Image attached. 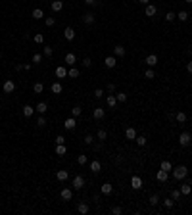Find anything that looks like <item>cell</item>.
Returning a JSON list of instances; mask_svg holds the SVG:
<instances>
[{"label": "cell", "instance_id": "obj_1", "mask_svg": "<svg viewBox=\"0 0 192 215\" xmlns=\"http://www.w3.org/2000/svg\"><path fill=\"white\" fill-rule=\"evenodd\" d=\"M173 179H177V181H183L186 175H188V169L185 167V165H179V167H173Z\"/></svg>", "mask_w": 192, "mask_h": 215}, {"label": "cell", "instance_id": "obj_2", "mask_svg": "<svg viewBox=\"0 0 192 215\" xmlns=\"http://www.w3.org/2000/svg\"><path fill=\"white\" fill-rule=\"evenodd\" d=\"M190 142H192V135L190 133H183V135L179 136V144L181 146H188Z\"/></svg>", "mask_w": 192, "mask_h": 215}, {"label": "cell", "instance_id": "obj_3", "mask_svg": "<svg viewBox=\"0 0 192 215\" xmlns=\"http://www.w3.org/2000/svg\"><path fill=\"white\" fill-rule=\"evenodd\" d=\"M92 117H94V119L96 121H100V119H104V117H106V109L104 108H94V112H92Z\"/></svg>", "mask_w": 192, "mask_h": 215}, {"label": "cell", "instance_id": "obj_4", "mask_svg": "<svg viewBox=\"0 0 192 215\" xmlns=\"http://www.w3.org/2000/svg\"><path fill=\"white\" fill-rule=\"evenodd\" d=\"M83 186H85V179L81 175H77L75 179H73V188H75V190H81Z\"/></svg>", "mask_w": 192, "mask_h": 215}, {"label": "cell", "instance_id": "obj_5", "mask_svg": "<svg viewBox=\"0 0 192 215\" xmlns=\"http://www.w3.org/2000/svg\"><path fill=\"white\" fill-rule=\"evenodd\" d=\"M131 186H133L134 190H140V188H142V179H140L138 175H134L133 179H131Z\"/></svg>", "mask_w": 192, "mask_h": 215}, {"label": "cell", "instance_id": "obj_6", "mask_svg": "<svg viewBox=\"0 0 192 215\" xmlns=\"http://www.w3.org/2000/svg\"><path fill=\"white\" fill-rule=\"evenodd\" d=\"M156 179L160 181V182H165L167 179H169V173H167V171H163V169H158V173H156Z\"/></svg>", "mask_w": 192, "mask_h": 215}, {"label": "cell", "instance_id": "obj_7", "mask_svg": "<svg viewBox=\"0 0 192 215\" xmlns=\"http://www.w3.org/2000/svg\"><path fill=\"white\" fill-rule=\"evenodd\" d=\"M64 125H65V129H67V131H73V129L77 127V121H75V117H67Z\"/></svg>", "mask_w": 192, "mask_h": 215}, {"label": "cell", "instance_id": "obj_8", "mask_svg": "<svg viewBox=\"0 0 192 215\" xmlns=\"http://www.w3.org/2000/svg\"><path fill=\"white\" fill-rule=\"evenodd\" d=\"M56 77H58V79H65V77H67V69H65V66H58V67H56Z\"/></svg>", "mask_w": 192, "mask_h": 215}, {"label": "cell", "instance_id": "obj_9", "mask_svg": "<svg viewBox=\"0 0 192 215\" xmlns=\"http://www.w3.org/2000/svg\"><path fill=\"white\" fill-rule=\"evenodd\" d=\"M104 66H106V67H110V69H113V67L117 66V60L113 58V56H108V58L104 60Z\"/></svg>", "mask_w": 192, "mask_h": 215}, {"label": "cell", "instance_id": "obj_10", "mask_svg": "<svg viewBox=\"0 0 192 215\" xmlns=\"http://www.w3.org/2000/svg\"><path fill=\"white\" fill-rule=\"evenodd\" d=\"M146 66H148V67H156L158 66V56L156 54H150L148 58H146Z\"/></svg>", "mask_w": 192, "mask_h": 215}, {"label": "cell", "instance_id": "obj_11", "mask_svg": "<svg viewBox=\"0 0 192 215\" xmlns=\"http://www.w3.org/2000/svg\"><path fill=\"white\" fill-rule=\"evenodd\" d=\"M64 36H65V40H73L75 39V29H73V27H65Z\"/></svg>", "mask_w": 192, "mask_h": 215}, {"label": "cell", "instance_id": "obj_12", "mask_svg": "<svg viewBox=\"0 0 192 215\" xmlns=\"http://www.w3.org/2000/svg\"><path fill=\"white\" fill-rule=\"evenodd\" d=\"M60 196H62L64 200L67 202V200H71V198H73V190H71V188H62V192H60Z\"/></svg>", "mask_w": 192, "mask_h": 215}, {"label": "cell", "instance_id": "obj_13", "mask_svg": "<svg viewBox=\"0 0 192 215\" xmlns=\"http://www.w3.org/2000/svg\"><path fill=\"white\" fill-rule=\"evenodd\" d=\"M156 12H158V8L154 6V4H146V10H144V14L148 15V17H152V15H156Z\"/></svg>", "mask_w": 192, "mask_h": 215}, {"label": "cell", "instance_id": "obj_14", "mask_svg": "<svg viewBox=\"0 0 192 215\" xmlns=\"http://www.w3.org/2000/svg\"><path fill=\"white\" fill-rule=\"evenodd\" d=\"M14 90H15V83L14 81H6V83H4V92L10 94V92H14Z\"/></svg>", "mask_w": 192, "mask_h": 215}, {"label": "cell", "instance_id": "obj_15", "mask_svg": "<svg viewBox=\"0 0 192 215\" xmlns=\"http://www.w3.org/2000/svg\"><path fill=\"white\" fill-rule=\"evenodd\" d=\"M67 177H69V173H67V169H60V171L58 173H56V179H58V181H67Z\"/></svg>", "mask_w": 192, "mask_h": 215}, {"label": "cell", "instance_id": "obj_16", "mask_svg": "<svg viewBox=\"0 0 192 215\" xmlns=\"http://www.w3.org/2000/svg\"><path fill=\"white\" fill-rule=\"evenodd\" d=\"M75 62H77V58H75V54H73V52L65 54V66H75Z\"/></svg>", "mask_w": 192, "mask_h": 215}, {"label": "cell", "instance_id": "obj_17", "mask_svg": "<svg viewBox=\"0 0 192 215\" xmlns=\"http://www.w3.org/2000/svg\"><path fill=\"white\" fill-rule=\"evenodd\" d=\"M125 136H127V140H134L137 138V131H134L133 127H127L125 129Z\"/></svg>", "mask_w": 192, "mask_h": 215}, {"label": "cell", "instance_id": "obj_18", "mask_svg": "<svg viewBox=\"0 0 192 215\" xmlns=\"http://www.w3.org/2000/svg\"><path fill=\"white\" fill-rule=\"evenodd\" d=\"M46 109H48V106H46V102H39L35 106V112H39L40 115H42V113H46Z\"/></svg>", "mask_w": 192, "mask_h": 215}, {"label": "cell", "instance_id": "obj_19", "mask_svg": "<svg viewBox=\"0 0 192 215\" xmlns=\"http://www.w3.org/2000/svg\"><path fill=\"white\" fill-rule=\"evenodd\" d=\"M83 21L87 23V25H91V23H94V14H92V12H87V14L83 15Z\"/></svg>", "mask_w": 192, "mask_h": 215}, {"label": "cell", "instance_id": "obj_20", "mask_svg": "<svg viewBox=\"0 0 192 215\" xmlns=\"http://www.w3.org/2000/svg\"><path fill=\"white\" fill-rule=\"evenodd\" d=\"M50 8H52V10H54V12H60V10H62V8H64V2H62V0H52Z\"/></svg>", "mask_w": 192, "mask_h": 215}, {"label": "cell", "instance_id": "obj_21", "mask_svg": "<svg viewBox=\"0 0 192 215\" xmlns=\"http://www.w3.org/2000/svg\"><path fill=\"white\" fill-rule=\"evenodd\" d=\"M160 169H163V171H167V173H171L173 171V163H171V161H161V165H160Z\"/></svg>", "mask_w": 192, "mask_h": 215}, {"label": "cell", "instance_id": "obj_22", "mask_svg": "<svg viewBox=\"0 0 192 215\" xmlns=\"http://www.w3.org/2000/svg\"><path fill=\"white\" fill-rule=\"evenodd\" d=\"M100 169H102V165H100V161H98V160L91 161V171L92 173H100Z\"/></svg>", "mask_w": 192, "mask_h": 215}, {"label": "cell", "instance_id": "obj_23", "mask_svg": "<svg viewBox=\"0 0 192 215\" xmlns=\"http://www.w3.org/2000/svg\"><path fill=\"white\" fill-rule=\"evenodd\" d=\"M106 102H108V106H110V108H115L117 104H119V102H117V98H115L113 94H110L108 98H106Z\"/></svg>", "mask_w": 192, "mask_h": 215}, {"label": "cell", "instance_id": "obj_24", "mask_svg": "<svg viewBox=\"0 0 192 215\" xmlns=\"http://www.w3.org/2000/svg\"><path fill=\"white\" fill-rule=\"evenodd\" d=\"M113 54L115 56H125V46H121V44H117V46H113Z\"/></svg>", "mask_w": 192, "mask_h": 215}, {"label": "cell", "instance_id": "obj_25", "mask_svg": "<svg viewBox=\"0 0 192 215\" xmlns=\"http://www.w3.org/2000/svg\"><path fill=\"white\" fill-rule=\"evenodd\" d=\"M56 154H58V156H65V154H67L65 144H56Z\"/></svg>", "mask_w": 192, "mask_h": 215}, {"label": "cell", "instance_id": "obj_26", "mask_svg": "<svg viewBox=\"0 0 192 215\" xmlns=\"http://www.w3.org/2000/svg\"><path fill=\"white\" fill-rule=\"evenodd\" d=\"M112 192H113V186L110 182H104L102 184V194H112Z\"/></svg>", "mask_w": 192, "mask_h": 215}, {"label": "cell", "instance_id": "obj_27", "mask_svg": "<svg viewBox=\"0 0 192 215\" xmlns=\"http://www.w3.org/2000/svg\"><path fill=\"white\" fill-rule=\"evenodd\" d=\"M33 113H35V108L33 106H23V115L25 117H31Z\"/></svg>", "mask_w": 192, "mask_h": 215}, {"label": "cell", "instance_id": "obj_28", "mask_svg": "<svg viewBox=\"0 0 192 215\" xmlns=\"http://www.w3.org/2000/svg\"><path fill=\"white\" fill-rule=\"evenodd\" d=\"M79 69H77V67H71V69L67 71V77H71V79H77V77H79Z\"/></svg>", "mask_w": 192, "mask_h": 215}, {"label": "cell", "instance_id": "obj_29", "mask_svg": "<svg viewBox=\"0 0 192 215\" xmlns=\"http://www.w3.org/2000/svg\"><path fill=\"white\" fill-rule=\"evenodd\" d=\"M33 17H35V19H42L44 17L42 10H40V8H35V10H33Z\"/></svg>", "mask_w": 192, "mask_h": 215}, {"label": "cell", "instance_id": "obj_30", "mask_svg": "<svg viewBox=\"0 0 192 215\" xmlns=\"http://www.w3.org/2000/svg\"><path fill=\"white\" fill-rule=\"evenodd\" d=\"M33 90H35V94H40V92L44 90V85L42 83H35L33 85Z\"/></svg>", "mask_w": 192, "mask_h": 215}, {"label": "cell", "instance_id": "obj_31", "mask_svg": "<svg viewBox=\"0 0 192 215\" xmlns=\"http://www.w3.org/2000/svg\"><path fill=\"white\" fill-rule=\"evenodd\" d=\"M50 90L54 92V94H60V92H62L64 88H62V85H60V83H54V85H52V87H50Z\"/></svg>", "mask_w": 192, "mask_h": 215}, {"label": "cell", "instance_id": "obj_32", "mask_svg": "<svg viewBox=\"0 0 192 215\" xmlns=\"http://www.w3.org/2000/svg\"><path fill=\"white\" fill-rule=\"evenodd\" d=\"M175 119H177V123H185V121H186V113L185 112H179L177 115H175Z\"/></svg>", "mask_w": 192, "mask_h": 215}, {"label": "cell", "instance_id": "obj_33", "mask_svg": "<svg viewBox=\"0 0 192 215\" xmlns=\"http://www.w3.org/2000/svg\"><path fill=\"white\" fill-rule=\"evenodd\" d=\"M77 211H79L81 215L88 213V206H87V204H79V206H77Z\"/></svg>", "mask_w": 192, "mask_h": 215}, {"label": "cell", "instance_id": "obj_34", "mask_svg": "<svg viewBox=\"0 0 192 215\" xmlns=\"http://www.w3.org/2000/svg\"><path fill=\"white\" fill-rule=\"evenodd\" d=\"M144 77H146V79H154V77H156V71L150 67V69H146V71H144Z\"/></svg>", "mask_w": 192, "mask_h": 215}, {"label": "cell", "instance_id": "obj_35", "mask_svg": "<svg viewBox=\"0 0 192 215\" xmlns=\"http://www.w3.org/2000/svg\"><path fill=\"white\" fill-rule=\"evenodd\" d=\"M81 112H83V108H79V106L71 108V115H73V117H79V115H81Z\"/></svg>", "mask_w": 192, "mask_h": 215}, {"label": "cell", "instance_id": "obj_36", "mask_svg": "<svg viewBox=\"0 0 192 215\" xmlns=\"http://www.w3.org/2000/svg\"><path fill=\"white\" fill-rule=\"evenodd\" d=\"M115 98H117V102H127V94L125 92H117Z\"/></svg>", "mask_w": 192, "mask_h": 215}, {"label": "cell", "instance_id": "obj_37", "mask_svg": "<svg viewBox=\"0 0 192 215\" xmlns=\"http://www.w3.org/2000/svg\"><path fill=\"white\" fill-rule=\"evenodd\" d=\"M177 17L181 19V21H186V19H188V12H185V10H183V12H179V14H177Z\"/></svg>", "mask_w": 192, "mask_h": 215}, {"label": "cell", "instance_id": "obj_38", "mask_svg": "<svg viewBox=\"0 0 192 215\" xmlns=\"http://www.w3.org/2000/svg\"><path fill=\"white\" fill-rule=\"evenodd\" d=\"M192 192V186L190 184H183L181 186V194H190Z\"/></svg>", "mask_w": 192, "mask_h": 215}, {"label": "cell", "instance_id": "obj_39", "mask_svg": "<svg viewBox=\"0 0 192 215\" xmlns=\"http://www.w3.org/2000/svg\"><path fill=\"white\" fill-rule=\"evenodd\" d=\"M173 204H175V200H173V198H167V200H163V206H165L167 209H171V208H173Z\"/></svg>", "mask_w": 192, "mask_h": 215}, {"label": "cell", "instance_id": "obj_40", "mask_svg": "<svg viewBox=\"0 0 192 215\" xmlns=\"http://www.w3.org/2000/svg\"><path fill=\"white\" fill-rule=\"evenodd\" d=\"M96 136H98V140H106V136H108V133H106L104 129H100V131L96 133Z\"/></svg>", "mask_w": 192, "mask_h": 215}, {"label": "cell", "instance_id": "obj_41", "mask_svg": "<svg viewBox=\"0 0 192 215\" xmlns=\"http://www.w3.org/2000/svg\"><path fill=\"white\" fill-rule=\"evenodd\" d=\"M87 156H85V154H81V156L79 157H77V163H79V165H85V163H87Z\"/></svg>", "mask_w": 192, "mask_h": 215}, {"label": "cell", "instance_id": "obj_42", "mask_svg": "<svg viewBox=\"0 0 192 215\" xmlns=\"http://www.w3.org/2000/svg\"><path fill=\"white\" fill-rule=\"evenodd\" d=\"M85 144L92 146V144H94V136H92V135H87V136H85Z\"/></svg>", "mask_w": 192, "mask_h": 215}, {"label": "cell", "instance_id": "obj_43", "mask_svg": "<svg viewBox=\"0 0 192 215\" xmlns=\"http://www.w3.org/2000/svg\"><path fill=\"white\" fill-rule=\"evenodd\" d=\"M175 17H177V14H173V12H167L165 14V21H173Z\"/></svg>", "mask_w": 192, "mask_h": 215}, {"label": "cell", "instance_id": "obj_44", "mask_svg": "<svg viewBox=\"0 0 192 215\" xmlns=\"http://www.w3.org/2000/svg\"><path fill=\"white\" fill-rule=\"evenodd\" d=\"M35 42H37V44H42V42H44V36L40 35V33H37V35H35Z\"/></svg>", "mask_w": 192, "mask_h": 215}, {"label": "cell", "instance_id": "obj_45", "mask_svg": "<svg viewBox=\"0 0 192 215\" xmlns=\"http://www.w3.org/2000/svg\"><path fill=\"white\" fill-rule=\"evenodd\" d=\"M134 140H137V144H138V146H144V144H146V136H137Z\"/></svg>", "mask_w": 192, "mask_h": 215}, {"label": "cell", "instance_id": "obj_46", "mask_svg": "<svg viewBox=\"0 0 192 215\" xmlns=\"http://www.w3.org/2000/svg\"><path fill=\"white\" fill-rule=\"evenodd\" d=\"M112 213H113V215H121V213H123V208L115 206V208H112Z\"/></svg>", "mask_w": 192, "mask_h": 215}, {"label": "cell", "instance_id": "obj_47", "mask_svg": "<svg viewBox=\"0 0 192 215\" xmlns=\"http://www.w3.org/2000/svg\"><path fill=\"white\" fill-rule=\"evenodd\" d=\"M44 125H46V119H44V117L40 115L39 119H37V127H44Z\"/></svg>", "mask_w": 192, "mask_h": 215}, {"label": "cell", "instance_id": "obj_48", "mask_svg": "<svg viewBox=\"0 0 192 215\" xmlns=\"http://www.w3.org/2000/svg\"><path fill=\"white\" fill-rule=\"evenodd\" d=\"M158 202H160V198L154 194V196H150V206H158Z\"/></svg>", "mask_w": 192, "mask_h": 215}, {"label": "cell", "instance_id": "obj_49", "mask_svg": "<svg viewBox=\"0 0 192 215\" xmlns=\"http://www.w3.org/2000/svg\"><path fill=\"white\" fill-rule=\"evenodd\" d=\"M44 23H46L48 27H52V25H56V19L54 17H46V19H44Z\"/></svg>", "mask_w": 192, "mask_h": 215}, {"label": "cell", "instance_id": "obj_50", "mask_svg": "<svg viewBox=\"0 0 192 215\" xmlns=\"http://www.w3.org/2000/svg\"><path fill=\"white\" fill-rule=\"evenodd\" d=\"M52 52H54V50H52L50 46H44V48H42V54H44V56H52Z\"/></svg>", "mask_w": 192, "mask_h": 215}, {"label": "cell", "instance_id": "obj_51", "mask_svg": "<svg viewBox=\"0 0 192 215\" xmlns=\"http://www.w3.org/2000/svg\"><path fill=\"white\" fill-rule=\"evenodd\" d=\"M171 198H173V200H179V198H181V190H173V192H171Z\"/></svg>", "mask_w": 192, "mask_h": 215}, {"label": "cell", "instance_id": "obj_52", "mask_svg": "<svg viewBox=\"0 0 192 215\" xmlns=\"http://www.w3.org/2000/svg\"><path fill=\"white\" fill-rule=\"evenodd\" d=\"M91 66H92V60L91 58H85L83 60V67H91Z\"/></svg>", "mask_w": 192, "mask_h": 215}, {"label": "cell", "instance_id": "obj_53", "mask_svg": "<svg viewBox=\"0 0 192 215\" xmlns=\"http://www.w3.org/2000/svg\"><path fill=\"white\" fill-rule=\"evenodd\" d=\"M94 96H96V98H102V96H104V90H102V88H96V90H94Z\"/></svg>", "mask_w": 192, "mask_h": 215}, {"label": "cell", "instance_id": "obj_54", "mask_svg": "<svg viewBox=\"0 0 192 215\" xmlns=\"http://www.w3.org/2000/svg\"><path fill=\"white\" fill-rule=\"evenodd\" d=\"M56 144H65V136H56Z\"/></svg>", "mask_w": 192, "mask_h": 215}, {"label": "cell", "instance_id": "obj_55", "mask_svg": "<svg viewBox=\"0 0 192 215\" xmlns=\"http://www.w3.org/2000/svg\"><path fill=\"white\" fill-rule=\"evenodd\" d=\"M40 60H42V56H40V54H35V56H33V62H35V63H40Z\"/></svg>", "mask_w": 192, "mask_h": 215}, {"label": "cell", "instance_id": "obj_56", "mask_svg": "<svg viewBox=\"0 0 192 215\" xmlns=\"http://www.w3.org/2000/svg\"><path fill=\"white\" fill-rule=\"evenodd\" d=\"M113 90H115V85L110 83V85H108V92H113Z\"/></svg>", "mask_w": 192, "mask_h": 215}, {"label": "cell", "instance_id": "obj_57", "mask_svg": "<svg viewBox=\"0 0 192 215\" xmlns=\"http://www.w3.org/2000/svg\"><path fill=\"white\" fill-rule=\"evenodd\" d=\"M186 71H188V73H192V62H188V63H186Z\"/></svg>", "mask_w": 192, "mask_h": 215}, {"label": "cell", "instance_id": "obj_58", "mask_svg": "<svg viewBox=\"0 0 192 215\" xmlns=\"http://www.w3.org/2000/svg\"><path fill=\"white\" fill-rule=\"evenodd\" d=\"M85 4H88V6H92V4H96V0H85Z\"/></svg>", "mask_w": 192, "mask_h": 215}, {"label": "cell", "instance_id": "obj_59", "mask_svg": "<svg viewBox=\"0 0 192 215\" xmlns=\"http://www.w3.org/2000/svg\"><path fill=\"white\" fill-rule=\"evenodd\" d=\"M140 4H150V0H138Z\"/></svg>", "mask_w": 192, "mask_h": 215}, {"label": "cell", "instance_id": "obj_60", "mask_svg": "<svg viewBox=\"0 0 192 215\" xmlns=\"http://www.w3.org/2000/svg\"><path fill=\"white\" fill-rule=\"evenodd\" d=\"M185 2H188V4H192V0H185Z\"/></svg>", "mask_w": 192, "mask_h": 215}, {"label": "cell", "instance_id": "obj_61", "mask_svg": "<svg viewBox=\"0 0 192 215\" xmlns=\"http://www.w3.org/2000/svg\"><path fill=\"white\" fill-rule=\"evenodd\" d=\"M190 56H192V50H190Z\"/></svg>", "mask_w": 192, "mask_h": 215}, {"label": "cell", "instance_id": "obj_62", "mask_svg": "<svg viewBox=\"0 0 192 215\" xmlns=\"http://www.w3.org/2000/svg\"><path fill=\"white\" fill-rule=\"evenodd\" d=\"M0 60H2V56H0Z\"/></svg>", "mask_w": 192, "mask_h": 215}]
</instances>
